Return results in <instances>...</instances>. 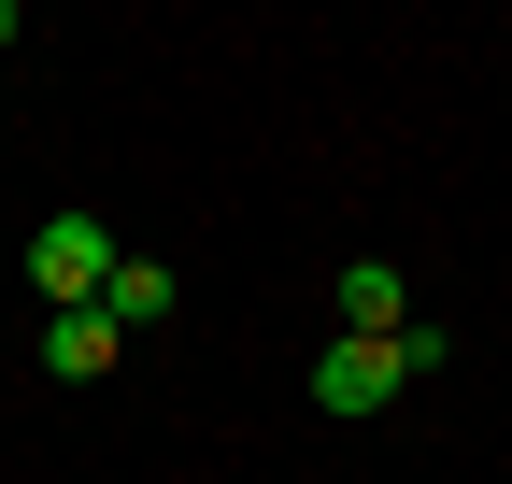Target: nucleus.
I'll use <instances>...</instances> for the list:
<instances>
[{"mask_svg": "<svg viewBox=\"0 0 512 484\" xmlns=\"http://www.w3.org/2000/svg\"><path fill=\"white\" fill-rule=\"evenodd\" d=\"M100 314H114V328H157V314H171V271H157V257H114Z\"/></svg>", "mask_w": 512, "mask_h": 484, "instance_id": "obj_5", "label": "nucleus"}, {"mask_svg": "<svg viewBox=\"0 0 512 484\" xmlns=\"http://www.w3.org/2000/svg\"><path fill=\"white\" fill-rule=\"evenodd\" d=\"M114 257H128V242H114L100 214H43V228H29V285L57 299V314H100V285H114Z\"/></svg>", "mask_w": 512, "mask_h": 484, "instance_id": "obj_2", "label": "nucleus"}, {"mask_svg": "<svg viewBox=\"0 0 512 484\" xmlns=\"http://www.w3.org/2000/svg\"><path fill=\"white\" fill-rule=\"evenodd\" d=\"M114 342H128L114 314H43V371H57V385H100V371H114Z\"/></svg>", "mask_w": 512, "mask_h": 484, "instance_id": "obj_4", "label": "nucleus"}, {"mask_svg": "<svg viewBox=\"0 0 512 484\" xmlns=\"http://www.w3.org/2000/svg\"><path fill=\"white\" fill-rule=\"evenodd\" d=\"M441 371V328L413 314L399 342H328V356H313V413H342V428H356V413H384V399H399V385H427Z\"/></svg>", "mask_w": 512, "mask_h": 484, "instance_id": "obj_1", "label": "nucleus"}, {"mask_svg": "<svg viewBox=\"0 0 512 484\" xmlns=\"http://www.w3.org/2000/svg\"><path fill=\"white\" fill-rule=\"evenodd\" d=\"M399 328H413L399 257H356V271H342V342H399Z\"/></svg>", "mask_w": 512, "mask_h": 484, "instance_id": "obj_3", "label": "nucleus"}]
</instances>
